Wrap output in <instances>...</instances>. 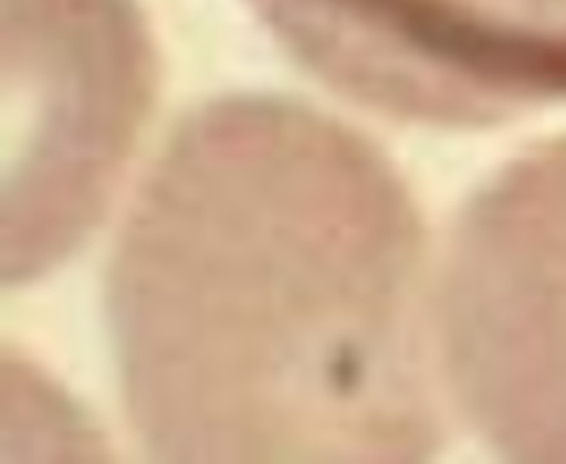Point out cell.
Wrapping results in <instances>:
<instances>
[{
	"mask_svg": "<svg viewBox=\"0 0 566 464\" xmlns=\"http://www.w3.org/2000/svg\"><path fill=\"white\" fill-rule=\"evenodd\" d=\"M14 149L2 259L44 271L104 208L144 112L150 55L128 0H4Z\"/></svg>",
	"mask_w": 566,
	"mask_h": 464,
	"instance_id": "2",
	"label": "cell"
},
{
	"mask_svg": "<svg viewBox=\"0 0 566 464\" xmlns=\"http://www.w3.org/2000/svg\"><path fill=\"white\" fill-rule=\"evenodd\" d=\"M347 155L293 115L228 119L171 148L117 274L132 393L155 426L210 456H313L319 410L347 380Z\"/></svg>",
	"mask_w": 566,
	"mask_h": 464,
	"instance_id": "1",
	"label": "cell"
}]
</instances>
